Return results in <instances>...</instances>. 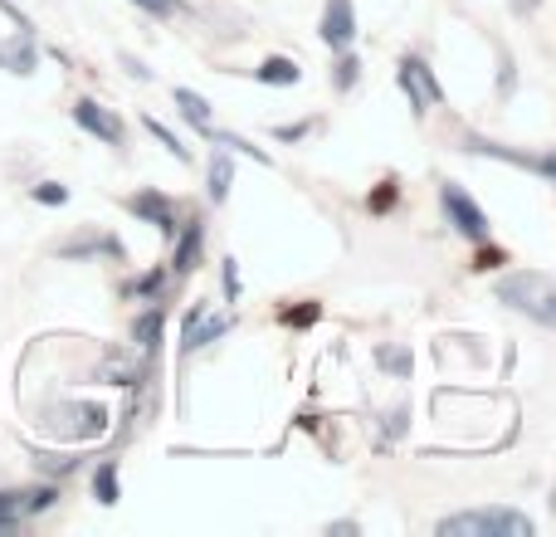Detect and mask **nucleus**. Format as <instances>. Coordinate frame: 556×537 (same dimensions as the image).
<instances>
[{
  "mask_svg": "<svg viewBox=\"0 0 556 537\" xmlns=\"http://www.w3.org/2000/svg\"><path fill=\"white\" fill-rule=\"evenodd\" d=\"M401 88L415 98V103H440V84H434V74L420 64V59H401Z\"/></svg>",
  "mask_w": 556,
  "mask_h": 537,
  "instance_id": "obj_7",
  "label": "nucleus"
},
{
  "mask_svg": "<svg viewBox=\"0 0 556 537\" xmlns=\"http://www.w3.org/2000/svg\"><path fill=\"white\" fill-rule=\"evenodd\" d=\"M337 78H342V84H352V78H356V59H342V64H337Z\"/></svg>",
  "mask_w": 556,
  "mask_h": 537,
  "instance_id": "obj_21",
  "label": "nucleus"
},
{
  "mask_svg": "<svg viewBox=\"0 0 556 537\" xmlns=\"http://www.w3.org/2000/svg\"><path fill=\"white\" fill-rule=\"evenodd\" d=\"M254 74H260V84H278V88H283V84H298V78H303V74H298V64H293V59H264V64L260 68H254Z\"/></svg>",
  "mask_w": 556,
  "mask_h": 537,
  "instance_id": "obj_11",
  "label": "nucleus"
},
{
  "mask_svg": "<svg viewBox=\"0 0 556 537\" xmlns=\"http://www.w3.org/2000/svg\"><path fill=\"white\" fill-rule=\"evenodd\" d=\"M225 288H230V298L240 294V268H235V260H225Z\"/></svg>",
  "mask_w": 556,
  "mask_h": 537,
  "instance_id": "obj_20",
  "label": "nucleus"
},
{
  "mask_svg": "<svg viewBox=\"0 0 556 537\" xmlns=\"http://www.w3.org/2000/svg\"><path fill=\"white\" fill-rule=\"evenodd\" d=\"M39 54H35V39H29V29H15V39H0V68L5 74H35Z\"/></svg>",
  "mask_w": 556,
  "mask_h": 537,
  "instance_id": "obj_6",
  "label": "nucleus"
},
{
  "mask_svg": "<svg viewBox=\"0 0 556 537\" xmlns=\"http://www.w3.org/2000/svg\"><path fill=\"white\" fill-rule=\"evenodd\" d=\"M132 5L152 10V15H172V10H176V0H132Z\"/></svg>",
  "mask_w": 556,
  "mask_h": 537,
  "instance_id": "obj_19",
  "label": "nucleus"
},
{
  "mask_svg": "<svg viewBox=\"0 0 556 537\" xmlns=\"http://www.w3.org/2000/svg\"><path fill=\"white\" fill-rule=\"evenodd\" d=\"M176 108H181V117H186V123H195L201 133H205V127H215L211 123V103H205L195 88H176Z\"/></svg>",
  "mask_w": 556,
  "mask_h": 537,
  "instance_id": "obj_10",
  "label": "nucleus"
},
{
  "mask_svg": "<svg viewBox=\"0 0 556 537\" xmlns=\"http://www.w3.org/2000/svg\"><path fill=\"white\" fill-rule=\"evenodd\" d=\"M381 366H391L395 376H410V352H401V347H381Z\"/></svg>",
  "mask_w": 556,
  "mask_h": 537,
  "instance_id": "obj_15",
  "label": "nucleus"
},
{
  "mask_svg": "<svg viewBox=\"0 0 556 537\" xmlns=\"http://www.w3.org/2000/svg\"><path fill=\"white\" fill-rule=\"evenodd\" d=\"M230 182H235V162L220 152V157L211 162V201H215V205H220L225 196H230Z\"/></svg>",
  "mask_w": 556,
  "mask_h": 537,
  "instance_id": "obj_12",
  "label": "nucleus"
},
{
  "mask_svg": "<svg viewBox=\"0 0 556 537\" xmlns=\"http://www.w3.org/2000/svg\"><path fill=\"white\" fill-rule=\"evenodd\" d=\"M156 333H162V317L147 313V317H142V347H156Z\"/></svg>",
  "mask_w": 556,
  "mask_h": 537,
  "instance_id": "obj_18",
  "label": "nucleus"
},
{
  "mask_svg": "<svg viewBox=\"0 0 556 537\" xmlns=\"http://www.w3.org/2000/svg\"><path fill=\"white\" fill-rule=\"evenodd\" d=\"M147 127H152V133H156V137H162V147H166V152H176V157H181V162H186V157H191V152H186V147H181V142H176V137H172V133H166V127H162V123H147Z\"/></svg>",
  "mask_w": 556,
  "mask_h": 537,
  "instance_id": "obj_17",
  "label": "nucleus"
},
{
  "mask_svg": "<svg viewBox=\"0 0 556 537\" xmlns=\"http://www.w3.org/2000/svg\"><path fill=\"white\" fill-rule=\"evenodd\" d=\"M440 537H532V519L513 509H469L454 513V519H440Z\"/></svg>",
  "mask_w": 556,
  "mask_h": 537,
  "instance_id": "obj_2",
  "label": "nucleus"
},
{
  "mask_svg": "<svg viewBox=\"0 0 556 537\" xmlns=\"http://www.w3.org/2000/svg\"><path fill=\"white\" fill-rule=\"evenodd\" d=\"M498 303H508L513 313H528L532 323L556 327V278L542 268H518V274L498 278Z\"/></svg>",
  "mask_w": 556,
  "mask_h": 537,
  "instance_id": "obj_1",
  "label": "nucleus"
},
{
  "mask_svg": "<svg viewBox=\"0 0 556 537\" xmlns=\"http://www.w3.org/2000/svg\"><path fill=\"white\" fill-rule=\"evenodd\" d=\"M538 172H547L552 182H556V152H552V157H542V162H538Z\"/></svg>",
  "mask_w": 556,
  "mask_h": 537,
  "instance_id": "obj_23",
  "label": "nucleus"
},
{
  "mask_svg": "<svg viewBox=\"0 0 556 537\" xmlns=\"http://www.w3.org/2000/svg\"><path fill=\"white\" fill-rule=\"evenodd\" d=\"M538 5H542V0H513V10H518V15H532Z\"/></svg>",
  "mask_w": 556,
  "mask_h": 537,
  "instance_id": "obj_22",
  "label": "nucleus"
},
{
  "mask_svg": "<svg viewBox=\"0 0 556 537\" xmlns=\"http://www.w3.org/2000/svg\"><path fill=\"white\" fill-rule=\"evenodd\" d=\"M93 494H98V503H117V470H113V464H103V470H98Z\"/></svg>",
  "mask_w": 556,
  "mask_h": 537,
  "instance_id": "obj_14",
  "label": "nucleus"
},
{
  "mask_svg": "<svg viewBox=\"0 0 556 537\" xmlns=\"http://www.w3.org/2000/svg\"><path fill=\"white\" fill-rule=\"evenodd\" d=\"M323 39L332 49H346L356 39V15H352V0H327L323 10Z\"/></svg>",
  "mask_w": 556,
  "mask_h": 537,
  "instance_id": "obj_5",
  "label": "nucleus"
},
{
  "mask_svg": "<svg viewBox=\"0 0 556 537\" xmlns=\"http://www.w3.org/2000/svg\"><path fill=\"white\" fill-rule=\"evenodd\" d=\"M225 327H230L225 317H205V308H191V317H186V352H195V347L215 342Z\"/></svg>",
  "mask_w": 556,
  "mask_h": 537,
  "instance_id": "obj_8",
  "label": "nucleus"
},
{
  "mask_svg": "<svg viewBox=\"0 0 556 537\" xmlns=\"http://www.w3.org/2000/svg\"><path fill=\"white\" fill-rule=\"evenodd\" d=\"M195 250H201V225H191L181 240V250H176V274H191L195 268Z\"/></svg>",
  "mask_w": 556,
  "mask_h": 537,
  "instance_id": "obj_13",
  "label": "nucleus"
},
{
  "mask_svg": "<svg viewBox=\"0 0 556 537\" xmlns=\"http://www.w3.org/2000/svg\"><path fill=\"white\" fill-rule=\"evenodd\" d=\"M132 211L137 215H147V221L156 225V230L162 235H176V215H172V205L162 201V196L156 191H142V196H132Z\"/></svg>",
  "mask_w": 556,
  "mask_h": 537,
  "instance_id": "obj_9",
  "label": "nucleus"
},
{
  "mask_svg": "<svg viewBox=\"0 0 556 537\" xmlns=\"http://www.w3.org/2000/svg\"><path fill=\"white\" fill-rule=\"evenodd\" d=\"M74 123H78V127H84V133L103 137V142H108V147H123V137H127L123 117H117V113H113V108L93 103V98H78V103H74Z\"/></svg>",
  "mask_w": 556,
  "mask_h": 537,
  "instance_id": "obj_4",
  "label": "nucleus"
},
{
  "mask_svg": "<svg viewBox=\"0 0 556 537\" xmlns=\"http://www.w3.org/2000/svg\"><path fill=\"white\" fill-rule=\"evenodd\" d=\"M440 205H444V215H450V225L464 235V240H489V215L473 205V196L464 191V186H444L440 191Z\"/></svg>",
  "mask_w": 556,
  "mask_h": 537,
  "instance_id": "obj_3",
  "label": "nucleus"
},
{
  "mask_svg": "<svg viewBox=\"0 0 556 537\" xmlns=\"http://www.w3.org/2000/svg\"><path fill=\"white\" fill-rule=\"evenodd\" d=\"M35 201H45V205H64L68 201V191L59 182H45V186H35Z\"/></svg>",
  "mask_w": 556,
  "mask_h": 537,
  "instance_id": "obj_16",
  "label": "nucleus"
}]
</instances>
